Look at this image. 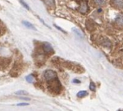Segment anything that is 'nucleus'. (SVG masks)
<instances>
[{
	"instance_id": "obj_1",
	"label": "nucleus",
	"mask_w": 123,
	"mask_h": 111,
	"mask_svg": "<svg viewBox=\"0 0 123 111\" xmlns=\"http://www.w3.org/2000/svg\"><path fill=\"white\" fill-rule=\"evenodd\" d=\"M44 77H45V80L48 81V82L52 81V80L56 79L57 74H56L55 72H54L53 70H47L44 73Z\"/></svg>"
},
{
	"instance_id": "obj_2",
	"label": "nucleus",
	"mask_w": 123,
	"mask_h": 111,
	"mask_svg": "<svg viewBox=\"0 0 123 111\" xmlns=\"http://www.w3.org/2000/svg\"><path fill=\"white\" fill-rule=\"evenodd\" d=\"M115 24L116 25V27L118 29H123V13L119 14L117 15V17L115 18Z\"/></svg>"
},
{
	"instance_id": "obj_3",
	"label": "nucleus",
	"mask_w": 123,
	"mask_h": 111,
	"mask_svg": "<svg viewBox=\"0 0 123 111\" xmlns=\"http://www.w3.org/2000/svg\"><path fill=\"white\" fill-rule=\"evenodd\" d=\"M110 4L115 9H123V0H110Z\"/></svg>"
},
{
	"instance_id": "obj_4",
	"label": "nucleus",
	"mask_w": 123,
	"mask_h": 111,
	"mask_svg": "<svg viewBox=\"0 0 123 111\" xmlns=\"http://www.w3.org/2000/svg\"><path fill=\"white\" fill-rule=\"evenodd\" d=\"M79 11L81 13V14H86L88 11V6L86 1H82L79 8Z\"/></svg>"
},
{
	"instance_id": "obj_5",
	"label": "nucleus",
	"mask_w": 123,
	"mask_h": 111,
	"mask_svg": "<svg viewBox=\"0 0 123 111\" xmlns=\"http://www.w3.org/2000/svg\"><path fill=\"white\" fill-rule=\"evenodd\" d=\"M43 50H44V51H45V53H49L53 52V48H52V46H50V43H47V42H45V43H43Z\"/></svg>"
},
{
	"instance_id": "obj_6",
	"label": "nucleus",
	"mask_w": 123,
	"mask_h": 111,
	"mask_svg": "<svg viewBox=\"0 0 123 111\" xmlns=\"http://www.w3.org/2000/svg\"><path fill=\"white\" fill-rule=\"evenodd\" d=\"M93 3L96 7H102L105 4L106 0H93Z\"/></svg>"
},
{
	"instance_id": "obj_7",
	"label": "nucleus",
	"mask_w": 123,
	"mask_h": 111,
	"mask_svg": "<svg viewBox=\"0 0 123 111\" xmlns=\"http://www.w3.org/2000/svg\"><path fill=\"white\" fill-rule=\"evenodd\" d=\"M22 24L26 27H27V28H29V29H32V30H37V29L35 27V26L32 25V24H31L30 22H27V21H22Z\"/></svg>"
},
{
	"instance_id": "obj_8",
	"label": "nucleus",
	"mask_w": 123,
	"mask_h": 111,
	"mask_svg": "<svg viewBox=\"0 0 123 111\" xmlns=\"http://www.w3.org/2000/svg\"><path fill=\"white\" fill-rule=\"evenodd\" d=\"M44 1L47 6L50 7H55V0H44Z\"/></svg>"
},
{
	"instance_id": "obj_9",
	"label": "nucleus",
	"mask_w": 123,
	"mask_h": 111,
	"mask_svg": "<svg viewBox=\"0 0 123 111\" xmlns=\"http://www.w3.org/2000/svg\"><path fill=\"white\" fill-rule=\"evenodd\" d=\"M29 93L25 91V90H19L15 92V95H20V96H24V95H27Z\"/></svg>"
},
{
	"instance_id": "obj_10",
	"label": "nucleus",
	"mask_w": 123,
	"mask_h": 111,
	"mask_svg": "<svg viewBox=\"0 0 123 111\" xmlns=\"http://www.w3.org/2000/svg\"><path fill=\"white\" fill-rule=\"evenodd\" d=\"M86 95H87V92H86V91H81V92H79L77 94V97L81 98L85 97Z\"/></svg>"
},
{
	"instance_id": "obj_11",
	"label": "nucleus",
	"mask_w": 123,
	"mask_h": 111,
	"mask_svg": "<svg viewBox=\"0 0 123 111\" xmlns=\"http://www.w3.org/2000/svg\"><path fill=\"white\" fill-rule=\"evenodd\" d=\"M102 45L106 47H110L111 46V43L108 40H105V41L102 42Z\"/></svg>"
},
{
	"instance_id": "obj_12",
	"label": "nucleus",
	"mask_w": 123,
	"mask_h": 111,
	"mask_svg": "<svg viewBox=\"0 0 123 111\" xmlns=\"http://www.w3.org/2000/svg\"><path fill=\"white\" fill-rule=\"evenodd\" d=\"M19 1H20V3L22 4V5L25 9H28V10L30 9V7H29L28 4H26L23 0H19Z\"/></svg>"
},
{
	"instance_id": "obj_13",
	"label": "nucleus",
	"mask_w": 123,
	"mask_h": 111,
	"mask_svg": "<svg viewBox=\"0 0 123 111\" xmlns=\"http://www.w3.org/2000/svg\"><path fill=\"white\" fill-rule=\"evenodd\" d=\"M26 80H27V82L31 83V82H32V81H33V77H32V75H29V76H27V77H26Z\"/></svg>"
},
{
	"instance_id": "obj_14",
	"label": "nucleus",
	"mask_w": 123,
	"mask_h": 111,
	"mask_svg": "<svg viewBox=\"0 0 123 111\" xmlns=\"http://www.w3.org/2000/svg\"><path fill=\"white\" fill-rule=\"evenodd\" d=\"M89 88H90V90H91L92 91H94V90H95V85H94V84L93 82H91L90 86H89Z\"/></svg>"
},
{
	"instance_id": "obj_15",
	"label": "nucleus",
	"mask_w": 123,
	"mask_h": 111,
	"mask_svg": "<svg viewBox=\"0 0 123 111\" xmlns=\"http://www.w3.org/2000/svg\"><path fill=\"white\" fill-rule=\"evenodd\" d=\"M17 106H26V105H29L28 103H19L17 105Z\"/></svg>"
}]
</instances>
